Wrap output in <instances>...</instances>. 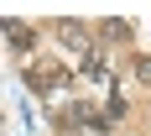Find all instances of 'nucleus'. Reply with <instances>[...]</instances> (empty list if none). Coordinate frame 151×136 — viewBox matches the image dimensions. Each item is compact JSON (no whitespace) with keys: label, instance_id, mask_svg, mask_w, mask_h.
Here are the masks:
<instances>
[{"label":"nucleus","instance_id":"1","mask_svg":"<svg viewBox=\"0 0 151 136\" xmlns=\"http://www.w3.org/2000/svg\"><path fill=\"white\" fill-rule=\"evenodd\" d=\"M26 84H31L37 94H58V89L73 84V73H68L63 63H31V68H26Z\"/></svg>","mask_w":151,"mask_h":136},{"label":"nucleus","instance_id":"2","mask_svg":"<svg viewBox=\"0 0 151 136\" xmlns=\"http://www.w3.org/2000/svg\"><path fill=\"white\" fill-rule=\"evenodd\" d=\"M58 37L68 47H73V52H83V58H94V47H89V31L78 26V21H58Z\"/></svg>","mask_w":151,"mask_h":136},{"label":"nucleus","instance_id":"3","mask_svg":"<svg viewBox=\"0 0 151 136\" xmlns=\"http://www.w3.org/2000/svg\"><path fill=\"white\" fill-rule=\"evenodd\" d=\"M5 42H11L16 52H31L37 37H31V26H21V21H5Z\"/></svg>","mask_w":151,"mask_h":136},{"label":"nucleus","instance_id":"4","mask_svg":"<svg viewBox=\"0 0 151 136\" xmlns=\"http://www.w3.org/2000/svg\"><path fill=\"white\" fill-rule=\"evenodd\" d=\"M78 73L89 79V84H104V79H109V58H104V52H94V58H83V68H78Z\"/></svg>","mask_w":151,"mask_h":136},{"label":"nucleus","instance_id":"5","mask_svg":"<svg viewBox=\"0 0 151 136\" xmlns=\"http://www.w3.org/2000/svg\"><path fill=\"white\" fill-rule=\"evenodd\" d=\"M136 79H141V84H151V58H146V52H136Z\"/></svg>","mask_w":151,"mask_h":136},{"label":"nucleus","instance_id":"6","mask_svg":"<svg viewBox=\"0 0 151 136\" xmlns=\"http://www.w3.org/2000/svg\"><path fill=\"white\" fill-rule=\"evenodd\" d=\"M104 37H120V42H125V37H130V26H125V21H104Z\"/></svg>","mask_w":151,"mask_h":136}]
</instances>
